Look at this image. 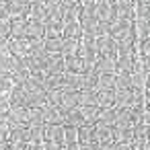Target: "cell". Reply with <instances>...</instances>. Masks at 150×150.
<instances>
[{
    "mask_svg": "<svg viewBox=\"0 0 150 150\" xmlns=\"http://www.w3.org/2000/svg\"><path fill=\"white\" fill-rule=\"evenodd\" d=\"M6 123H8V129L27 125V107H23V105H8V109H6Z\"/></svg>",
    "mask_w": 150,
    "mask_h": 150,
    "instance_id": "cell-1",
    "label": "cell"
},
{
    "mask_svg": "<svg viewBox=\"0 0 150 150\" xmlns=\"http://www.w3.org/2000/svg\"><path fill=\"white\" fill-rule=\"evenodd\" d=\"M95 43H97V50H99V56H109V58H117V41L105 33V35H99L95 37Z\"/></svg>",
    "mask_w": 150,
    "mask_h": 150,
    "instance_id": "cell-2",
    "label": "cell"
},
{
    "mask_svg": "<svg viewBox=\"0 0 150 150\" xmlns=\"http://www.w3.org/2000/svg\"><path fill=\"white\" fill-rule=\"evenodd\" d=\"M6 43H8L11 56H27L31 52V45H29L27 37H6Z\"/></svg>",
    "mask_w": 150,
    "mask_h": 150,
    "instance_id": "cell-3",
    "label": "cell"
},
{
    "mask_svg": "<svg viewBox=\"0 0 150 150\" xmlns=\"http://www.w3.org/2000/svg\"><path fill=\"white\" fill-rule=\"evenodd\" d=\"M43 140L62 144L64 142V123H43Z\"/></svg>",
    "mask_w": 150,
    "mask_h": 150,
    "instance_id": "cell-4",
    "label": "cell"
},
{
    "mask_svg": "<svg viewBox=\"0 0 150 150\" xmlns=\"http://www.w3.org/2000/svg\"><path fill=\"white\" fill-rule=\"evenodd\" d=\"M84 86V72H64V86L68 91H80Z\"/></svg>",
    "mask_w": 150,
    "mask_h": 150,
    "instance_id": "cell-5",
    "label": "cell"
},
{
    "mask_svg": "<svg viewBox=\"0 0 150 150\" xmlns=\"http://www.w3.org/2000/svg\"><path fill=\"white\" fill-rule=\"evenodd\" d=\"M95 70H97L99 74H115V72H117L115 58H109V56H97V60H95Z\"/></svg>",
    "mask_w": 150,
    "mask_h": 150,
    "instance_id": "cell-6",
    "label": "cell"
},
{
    "mask_svg": "<svg viewBox=\"0 0 150 150\" xmlns=\"http://www.w3.org/2000/svg\"><path fill=\"white\" fill-rule=\"evenodd\" d=\"M134 115L129 107H115V125L113 127H132Z\"/></svg>",
    "mask_w": 150,
    "mask_h": 150,
    "instance_id": "cell-7",
    "label": "cell"
},
{
    "mask_svg": "<svg viewBox=\"0 0 150 150\" xmlns=\"http://www.w3.org/2000/svg\"><path fill=\"white\" fill-rule=\"evenodd\" d=\"M115 91V107H132L136 95L132 88H113Z\"/></svg>",
    "mask_w": 150,
    "mask_h": 150,
    "instance_id": "cell-8",
    "label": "cell"
},
{
    "mask_svg": "<svg viewBox=\"0 0 150 150\" xmlns=\"http://www.w3.org/2000/svg\"><path fill=\"white\" fill-rule=\"evenodd\" d=\"M6 11H8V17L11 21L13 19H27L29 17V4H19V2H6Z\"/></svg>",
    "mask_w": 150,
    "mask_h": 150,
    "instance_id": "cell-9",
    "label": "cell"
},
{
    "mask_svg": "<svg viewBox=\"0 0 150 150\" xmlns=\"http://www.w3.org/2000/svg\"><path fill=\"white\" fill-rule=\"evenodd\" d=\"M31 21H37V23H45L47 19V11H45V2H31L29 4V17Z\"/></svg>",
    "mask_w": 150,
    "mask_h": 150,
    "instance_id": "cell-10",
    "label": "cell"
},
{
    "mask_svg": "<svg viewBox=\"0 0 150 150\" xmlns=\"http://www.w3.org/2000/svg\"><path fill=\"white\" fill-rule=\"evenodd\" d=\"M60 107H62V109H74V107H78V91L62 88V95H60Z\"/></svg>",
    "mask_w": 150,
    "mask_h": 150,
    "instance_id": "cell-11",
    "label": "cell"
},
{
    "mask_svg": "<svg viewBox=\"0 0 150 150\" xmlns=\"http://www.w3.org/2000/svg\"><path fill=\"white\" fill-rule=\"evenodd\" d=\"M41 117H43V123H62V111H60V107L43 105L41 107Z\"/></svg>",
    "mask_w": 150,
    "mask_h": 150,
    "instance_id": "cell-12",
    "label": "cell"
},
{
    "mask_svg": "<svg viewBox=\"0 0 150 150\" xmlns=\"http://www.w3.org/2000/svg\"><path fill=\"white\" fill-rule=\"evenodd\" d=\"M95 140L99 144H105V142H113V127L111 125H103V123H95Z\"/></svg>",
    "mask_w": 150,
    "mask_h": 150,
    "instance_id": "cell-13",
    "label": "cell"
},
{
    "mask_svg": "<svg viewBox=\"0 0 150 150\" xmlns=\"http://www.w3.org/2000/svg\"><path fill=\"white\" fill-rule=\"evenodd\" d=\"M25 37H27V39H43V23H37V21L27 19Z\"/></svg>",
    "mask_w": 150,
    "mask_h": 150,
    "instance_id": "cell-14",
    "label": "cell"
},
{
    "mask_svg": "<svg viewBox=\"0 0 150 150\" xmlns=\"http://www.w3.org/2000/svg\"><path fill=\"white\" fill-rule=\"evenodd\" d=\"M60 72H64V56L62 54H50L45 74H60Z\"/></svg>",
    "mask_w": 150,
    "mask_h": 150,
    "instance_id": "cell-15",
    "label": "cell"
},
{
    "mask_svg": "<svg viewBox=\"0 0 150 150\" xmlns=\"http://www.w3.org/2000/svg\"><path fill=\"white\" fill-rule=\"evenodd\" d=\"M134 62H136V56H134V54H123V56H117V58H115L117 72H132Z\"/></svg>",
    "mask_w": 150,
    "mask_h": 150,
    "instance_id": "cell-16",
    "label": "cell"
},
{
    "mask_svg": "<svg viewBox=\"0 0 150 150\" xmlns=\"http://www.w3.org/2000/svg\"><path fill=\"white\" fill-rule=\"evenodd\" d=\"M62 27H64V23L47 19L43 23V37H62Z\"/></svg>",
    "mask_w": 150,
    "mask_h": 150,
    "instance_id": "cell-17",
    "label": "cell"
},
{
    "mask_svg": "<svg viewBox=\"0 0 150 150\" xmlns=\"http://www.w3.org/2000/svg\"><path fill=\"white\" fill-rule=\"evenodd\" d=\"M27 19H13L8 23V37H25Z\"/></svg>",
    "mask_w": 150,
    "mask_h": 150,
    "instance_id": "cell-18",
    "label": "cell"
},
{
    "mask_svg": "<svg viewBox=\"0 0 150 150\" xmlns=\"http://www.w3.org/2000/svg\"><path fill=\"white\" fill-rule=\"evenodd\" d=\"M82 35V27L78 21H70V23H64L62 27V37H74V39H80Z\"/></svg>",
    "mask_w": 150,
    "mask_h": 150,
    "instance_id": "cell-19",
    "label": "cell"
},
{
    "mask_svg": "<svg viewBox=\"0 0 150 150\" xmlns=\"http://www.w3.org/2000/svg\"><path fill=\"white\" fill-rule=\"evenodd\" d=\"M78 43H80V41L74 39V37H64L60 54H62L64 58H68V56H76V54H78Z\"/></svg>",
    "mask_w": 150,
    "mask_h": 150,
    "instance_id": "cell-20",
    "label": "cell"
},
{
    "mask_svg": "<svg viewBox=\"0 0 150 150\" xmlns=\"http://www.w3.org/2000/svg\"><path fill=\"white\" fill-rule=\"evenodd\" d=\"M25 95H27L25 86H23V84H15V86L8 91L11 105H23V107H25Z\"/></svg>",
    "mask_w": 150,
    "mask_h": 150,
    "instance_id": "cell-21",
    "label": "cell"
},
{
    "mask_svg": "<svg viewBox=\"0 0 150 150\" xmlns=\"http://www.w3.org/2000/svg\"><path fill=\"white\" fill-rule=\"evenodd\" d=\"M97 105L103 107H115V91H97Z\"/></svg>",
    "mask_w": 150,
    "mask_h": 150,
    "instance_id": "cell-22",
    "label": "cell"
},
{
    "mask_svg": "<svg viewBox=\"0 0 150 150\" xmlns=\"http://www.w3.org/2000/svg\"><path fill=\"white\" fill-rule=\"evenodd\" d=\"M99 111H101L99 105H84V107H80V113H82L84 123H97V119H99Z\"/></svg>",
    "mask_w": 150,
    "mask_h": 150,
    "instance_id": "cell-23",
    "label": "cell"
},
{
    "mask_svg": "<svg viewBox=\"0 0 150 150\" xmlns=\"http://www.w3.org/2000/svg\"><path fill=\"white\" fill-rule=\"evenodd\" d=\"M84 105H97V91H91V88L78 91V107H84Z\"/></svg>",
    "mask_w": 150,
    "mask_h": 150,
    "instance_id": "cell-24",
    "label": "cell"
},
{
    "mask_svg": "<svg viewBox=\"0 0 150 150\" xmlns=\"http://www.w3.org/2000/svg\"><path fill=\"white\" fill-rule=\"evenodd\" d=\"M134 33H136V41L138 39H148V19H134Z\"/></svg>",
    "mask_w": 150,
    "mask_h": 150,
    "instance_id": "cell-25",
    "label": "cell"
},
{
    "mask_svg": "<svg viewBox=\"0 0 150 150\" xmlns=\"http://www.w3.org/2000/svg\"><path fill=\"white\" fill-rule=\"evenodd\" d=\"M64 72H82V58L78 54L64 58Z\"/></svg>",
    "mask_w": 150,
    "mask_h": 150,
    "instance_id": "cell-26",
    "label": "cell"
},
{
    "mask_svg": "<svg viewBox=\"0 0 150 150\" xmlns=\"http://www.w3.org/2000/svg\"><path fill=\"white\" fill-rule=\"evenodd\" d=\"M64 37H43V50L47 54H60Z\"/></svg>",
    "mask_w": 150,
    "mask_h": 150,
    "instance_id": "cell-27",
    "label": "cell"
},
{
    "mask_svg": "<svg viewBox=\"0 0 150 150\" xmlns=\"http://www.w3.org/2000/svg\"><path fill=\"white\" fill-rule=\"evenodd\" d=\"M43 84H45V91H50V88H62L64 86V72H60V74H45Z\"/></svg>",
    "mask_w": 150,
    "mask_h": 150,
    "instance_id": "cell-28",
    "label": "cell"
},
{
    "mask_svg": "<svg viewBox=\"0 0 150 150\" xmlns=\"http://www.w3.org/2000/svg\"><path fill=\"white\" fill-rule=\"evenodd\" d=\"M27 125H43V117H41V107H27Z\"/></svg>",
    "mask_w": 150,
    "mask_h": 150,
    "instance_id": "cell-29",
    "label": "cell"
},
{
    "mask_svg": "<svg viewBox=\"0 0 150 150\" xmlns=\"http://www.w3.org/2000/svg\"><path fill=\"white\" fill-rule=\"evenodd\" d=\"M99 123H103V125H115V107H103L101 111H99V119H97Z\"/></svg>",
    "mask_w": 150,
    "mask_h": 150,
    "instance_id": "cell-30",
    "label": "cell"
},
{
    "mask_svg": "<svg viewBox=\"0 0 150 150\" xmlns=\"http://www.w3.org/2000/svg\"><path fill=\"white\" fill-rule=\"evenodd\" d=\"M115 88V74H99L97 91H113Z\"/></svg>",
    "mask_w": 150,
    "mask_h": 150,
    "instance_id": "cell-31",
    "label": "cell"
},
{
    "mask_svg": "<svg viewBox=\"0 0 150 150\" xmlns=\"http://www.w3.org/2000/svg\"><path fill=\"white\" fill-rule=\"evenodd\" d=\"M115 88H132V74L115 72Z\"/></svg>",
    "mask_w": 150,
    "mask_h": 150,
    "instance_id": "cell-32",
    "label": "cell"
},
{
    "mask_svg": "<svg viewBox=\"0 0 150 150\" xmlns=\"http://www.w3.org/2000/svg\"><path fill=\"white\" fill-rule=\"evenodd\" d=\"M97 84H99V72H97V70L84 72V86H82V88H91V91H97Z\"/></svg>",
    "mask_w": 150,
    "mask_h": 150,
    "instance_id": "cell-33",
    "label": "cell"
},
{
    "mask_svg": "<svg viewBox=\"0 0 150 150\" xmlns=\"http://www.w3.org/2000/svg\"><path fill=\"white\" fill-rule=\"evenodd\" d=\"M29 127V125H27ZM27 142H31V144H41L43 142V125H33V127H29V140Z\"/></svg>",
    "mask_w": 150,
    "mask_h": 150,
    "instance_id": "cell-34",
    "label": "cell"
},
{
    "mask_svg": "<svg viewBox=\"0 0 150 150\" xmlns=\"http://www.w3.org/2000/svg\"><path fill=\"white\" fill-rule=\"evenodd\" d=\"M134 19H148V4L134 0Z\"/></svg>",
    "mask_w": 150,
    "mask_h": 150,
    "instance_id": "cell-35",
    "label": "cell"
},
{
    "mask_svg": "<svg viewBox=\"0 0 150 150\" xmlns=\"http://www.w3.org/2000/svg\"><path fill=\"white\" fill-rule=\"evenodd\" d=\"M15 64V56L11 54H0V72H11Z\"/></svg>",
    "mask_w": 150,
    "mask_h": 150,
    "instance_id": "cell-36",
    "label": "cell"
},
{
    "mask_svg": "<svg viewBox=\"0 0 150 150\" xmlns=\"http://www.w3.org/2000/svg\"><path fill=\"white\" fill-rule=\"evenodd\" d=\"M68 142H78L76 140V127L74 125H64V142L62 144H68Z\"/></svg>",
    "mask_w": 150,
    "mask_h": 150,
    "instance_id": "cell-37",
    "label": "cell"
},
{
    "mask_svg": "<svg viewBox=\"0 0 150 150\" xmlns=\"http://www.w3.org/2000/svg\"><path fill=\"white\" fill-rule=\"evenodd\" d=\"M43 150H64V146L52 140H43Z\"/></svg>",
    "mask_w": 150,
    "mask_h": 150,
    "instance_id": "cell-38",
    "label": "cell"
},
{
    "mask_svg": "<svg viewBox=\"0 0 150 150\" xmlns=\"http://www.w3.org/2000/svg\"><path fill=\"white\" fill-rule=\"evenodd\" d=\"M8 23L11 21H0V39L8 37Z\"/></svg>",
    "mask_w": 150,
    "mask_h": 150,
    "instance_id": "cell-39",
    "label": "cell"
},
{
    "mask_svg": "<svg viewBox=\"0 0 150 150\" xmlns=\"http://www.w3.org/2000/svg\"><path fill=\"white\" fill-rule=\"evenodd\" d=\"M11 144V150H25L27 142H8Z\"/></svg>",
    "mask_w": 150,
    "mask_h": 150,
    "instance_id": "cell-40",
    "label": "cell"
},
{
    "mask_svg": "<svg viewBox=\"0 0 150 150\" xmlns=\"http://www.w3.org/2000/svg\"><path fill=\"white\" fill-rule=\"evenodd\" d=\"M115 142V140H113ZM113 150H132L129 148V144H125V142H115L113 144Z\"/></svg>",
    "mask_w": 150,
    "mask_h": 150,
    "instance_id": "cell-41",
    "label": "cell"
},
{
    "mask_svg": "<svg viewBox=\"0 0 150 150\" xmlns=\"http://www.w3.org/2000/svg\"><path fill=\"white\" fill-rule=\"evenodd\" d=\"M25 150H43V142H41V144H31V142H27Z\"/></svg>",
    "mask_w": 150,
    "mask_h": 150,
    "instance_id": "cell-42",
    "label": "cell"
},
{
    "mask_svg": "<svg viewBox=\"0 0 150 150\" xmlns=\"http://www.w3.org/2000/svg\"><path fill=\"white\" fill-rule=\"evenodd\" d=\"M64 150H78V142H68V144H62Z\"/></svg>",
    "mask_w": 150,
    "mask_h": 150,
    "instance_id": "cell-43",
    "label": "cell"
},
{
    "mask_svg": "<svg viewBox=\"0 0 150 150\" xmlns=\"http://www.w3.org/2000/svg\"><path fill=\"white\" fill-rule=\"evenodd\" d=\"M0 150H11V144H8V140H0Z\"/></svg>",
    "mask_w": 150,
    "mask_h": 150,
    "instance_id": "cell-44",
    "label": "cell"
},
{
    "mask_svg": "<svg viewBox=\"0 0 150 150\" xmlns=\"http://www.w3.org/2000/svg\"><path fill=\"white\" fill-rule=\"evenodd\" d=\"M11 2H19V4H29V0H11Z\"/></svg>",
    "mask_w": 150,
    "mask_h": 150,
    "instance_id": "cell-45",
    "label": "cell"
},
{
    "mask_svg": "<svg viewBox=\"0 0 150 150\" xmlns=\"http://www.w3.org/2000/svg\"><path fill=\"white\" fill-rule=\"evenodd\" d=\"M31 2H45V0H29V4H31Z\"/></svg>",
    "mask_w": 150,
    "mask_h": 150,
    "instance_id": "cell-46",
    "label": "cell"
},
{
    "mask_svg": "<svg viewBox=\"0 0 150 150\" xmlns=\"http://www.w3.org/2000/svg\"><path fill=\"white\" fill-rule=\"evenodd\" d=\"M6 2H8V0H0V4H6Z\"/></svg>",
    "mask_w": 150,
    "mask_h": 150,
    "instance_id": "cell-47",
    "label": "cell"
},
{
    "mask_svg": "<svg viewBox=\"0 0 150 150\" xmlns=\"http://www.w3.org/2000/svg\"><path fill=\"white\" fill-rule=\"evenodd\" d=\"M138 2H146V4H148V0H138Z\"/></svg>",
    "mask_w": 150,
    "mask_h": 150,
    "instance_id": "cell-48",
    "label": "cell"
}]
</instances>
